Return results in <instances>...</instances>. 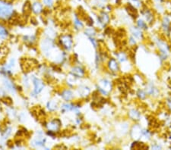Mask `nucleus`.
Returning a JSON list of instances; mask_svg holds the SVG:
<instances>
[{
	"mask_svg": "<svg viewBox=\"0 0 171 150\" xmlns=\"http://www.w3.org/2000/svg\"><path fill=\"white\" fill-rule=\"evenodd\" d=\"M13 13V7L4 1H0V18L7 19Z\"/></svg>",
	"mask_w": 171,
	"mask_h": 150,
	"instance_id": "f257e3e1",
	"label": "nucleus"
},
{
	"mask_svg": "<svg viewBox=\"0 0 171 150\" xmlns=\"http://www.w3.org/2000/svg\"><path fill=\"white\" fill-rule=\"evenodd\" d=\"M34 93L36 94L40 93L43 90V89H44V83L39 79H34Z\"/></svg>",
	"mask_w": 171,
	"mask_h": 150,
	"instance_id": "f03ea898",
	"label": "nucleus"
},
{
	"mask_svg": "<svg viewBox=\"0 0 171 150\" xmlns=\"http://www.w3.org/2000/svg\"><path fill=\"white\" fill-rule=\"evenodd\" d=\"M142 133L141 129L138 125H135L133 127L132 130V137L135 139H138L141 137V135Z\"/></svg>",
	"mask_w": 171,
	"mask_h": 150,
	"instance_id": "7ed1b4c3",
	"label": "nucleus"
},
{
	"mask_svg": "<svg viewBox=\"0 0 171 150\" xmlns=\"http://www.w3.org/2000/svg\"><path fill=\"white\" fill-rule=\"evenodd\" d=\"M61 42L62 45H63L66 49H71L72 46V39H70V37H68V36H64L61 38Z\"/></svg>",
	"mask_w": 171,
	"mask_h": 150,
	"instance_id": "20e7f679",
	"label": "nucleus"
},
{
	"mask_svg": "<svg viewBox=\"0 0 171 150\" xmlns=\"http://www.w3.org/2000/svg\"><path fill=\"white\" fill-rule=\"evenodd\" d=\"M59 125H60V123H59V121H58V120H56V121L50 122V123L47 124V128H48L49 131H58L59 128Z\"/></svg>",
	"mask_w": 171,
	"mask_h": 150,
	"instance_id": "39448f33",
	"label": "nucleus"
},
{
	"mask_svg": "<svg viewBox=\"0 0 171 150\" xmlns=\"http://www.w3.org/2000/svg\"><path fill=\"white\" fill-rule=\"evenodd\" d=\"M100 88L103 89L105 91H109L110 89H111V84L110 82L107 80H102L100 82Z\"/></svg>",
	"mask_w": 171,
	"mask_h": 150,
	"instance_id": "423d86ee",
	"label": "nucleus"
},
{
	"mask_svg": "<svg viewBox=\"0 0 171 150\" xmlns=\"http://www.w3.org/2000/svg\"><path fill=\"white\" fill-rule=\"evenodd\" d=\"M52 46H53L52 42L50 39H45L42 43V49L44 50V52H48L49 50H50V49L52 48Z\"/></svg>",
	"mask_w": 171,
	"mask_h": 150,
	"instance_id": "0eeeda50",
	"label": "nucleus"
},
{
	"mask_svg": "<svg viewBox=\"0 0 171 150\" xmlns=\"http://www.w3.org/2000/svg\"><path fill=\"white\" fill-rule=\"evenodd\" d=\"M72 74L74 76L78 77H82L84 75V71L81 69V67H74V68L72 70Z\"/></svg>",
	"mask_w": 171,
	"mask_h": 150,
	"instance_id": "6e6552de",
	"label": "nucleus"
},
{
	"mask_svg": "<svg viewBox=\"0 0 171 150\" xmlns=\"http://www.w3.org/2000/svg\"><path fill=\"white\" fill-rule=\"evenodd\" d=\"M32 9L33 11L35 14H39L42 11V5L39 2H34L32 5Z\"/></svg>",
	"mask_w": 171,
	"mask_h": 150,
	"instance_id": "1a4fd4ad",
	"label": "nucleus"
},
{
	"mask_svg": "<svg viewBox=\"0 0 171 150\" xmlns=\"http://www.w3.org/2000/svg\"><path fill=\"white\" fill-rule=\"evenodd\" d=\"M131 31H132V33L134 37H136L137 39H141L142 35H141V32L140 31V30H138V29L136 28V27H132Z\"/></svg>",
	"mask_w": 171,
	"mask_h": 150,
	"instance_id": "9d476101",
	"label": "nucleus"
},
{
	"mask_svg": "<svg viewBox=\"0 0 171 150\" xmlns=\"http://www.w3.org/2000/svg\"><path fill=\"white\" fill-rule=\"evenodd\" d=\"M109 67L110 69L113 71H116L118 70V64L116 62L114 59H111L110 61H109Z\"/></svg>",
	"mask_w": 171,
	"mask_h": 150,
	"instance_id": "9b49d317",
	"label": "nucleus"
},
{
	"mask_svg": "<svg viewBox=\"0 0 171 150\" xmlns=\"http://www.w3.org/2000/svg\"><path fill=\"white\" fill-rule=\"evenodd\" d=\"M5 82V86L6 87V89H8L9 92H11V93H15V88H14L13 84L10 82L8 80H5L4 81Z\"/></svg>",
	"mask_w": 171,
	"mask_h": 150,
	"instance_id": "f8f14e48",
	"label": "nucleus"
},
{
	"mask_svg": "<svg viewBox=\"0 0 171 150\" xmlns=\"http://www.w3.org/2000/svg\"><path fill=\"white\" fill-rule=\"evenodd\" d=\"M72 93L70 90H66V91H64L63 93H62V97L66 100H68V101L72 98Z\"/></svg>",
	"mask_w": 171,
	"mask_h": 150,
	"instance_id": "ddd939ff",
	"label": "nucleus"
},
{
	"mask_svg": "<svg viewBox=\"0 0 171 150\" xmlns=\"http://www.w3.org/2000/svg\"><path fill=\"white\" fill-rule=\"evenodd\" d=\"M57 102L56 101H50V102H49L48 105H47V107H48V109L50 110V111H54L56 109H57Z\"/></svg>",
	"mask_w": 171,
	"mask_h": 150,
	"instance_id": "4468645a",
	"label": "nucleus"
},
{
	"mask_svg": "<svg viewBox=\"0 0 171 150\" xmlns=\"http://www.w3.org/2000/svg\"><path fill=\"white\" fill-rule=\"evenodd\" d=\"M89 93H90L89 89L85 87H81V89H79V93H81V96H87Z\"/></svg>",
	"mask_w": 171,
	"mask_h": 150,
	"instance_id": "2eb2a0df",
	"label": "nucleus"
},
{
	"mask_svg": "<svg viewBox=\"0 0 171 150\" xmlns=\"http://www.w3.org/2000/svg\"><path fill=\"white\" fill-rule=\"evenodd\" d=\"M129 115L130 117L133 118V119H138V117H140V115L138 113V111H135V110H132V111L129 112Z\"/></svg>",
	"mask_w": 171,
	"mask_h": 150,
	"instance_id": "dca6fc26",
	"label": "nucleus"
},
{
	"mask_svg": "<svg viewBox=\"0 0 171 150\" xmlns=\"http://www.w3.org/2000/svg\"><path fill=\"white\" fill-rule=\"evenodd\" d=\"M130 4H132L135 8H139L141 5V3L139 0H128Z\"/></svg>",
	"mask_w": 171,
	"mask_h": 150,
	"instance_id": "f3484780",
	"label": "nucleus"
},
{
	"mask_svg": "<svg viewBox=\"0 0 171 150\" xmlns=\"http://www.w3.org/2000/svg\"><path fill=\"white\" fill-rule=\"evenodd\" d=\"M101 21L102 23H107L108 21H109V17H108V15H107V14L105 13H103L102 15H101Z\"/></svg>",
	"mask_w": 171,
	"mask_h": 150,
	"instance_id": "a211bd4d",
	"label": "nucleus"
},
{
	"mask_svg": "<svg viewBox=\"0 0 171 150\" xmlns=\"http://www.w3.org/2000/svg\"><path fill=\"white\" fill-rule=\"evenodd\" d=\"M7 35H8V33H7V31H5V29L4 27L0 26V37L5 38V37H7Z\"/></svg>",
	"mask_w": 171,
	"mask_h": 150,
	"instance_id": "6ab92c4d",
	"label": "nucleus"
},
{
	"mask_svg": "<svg viewBox=\"0 0 171 150\" xmlns=\"http://www.w3.org/2000/svg\"><path fill=\"white\" fill-rule=\"evenodd\" d=\"M147 92L148 93L153 95V94H154L155 93H157V89H156L154 87H152V86H148V87H147Z\"/></svg>",
	"mask_w": 171,
	"mask_h": 150,
	"instance_id": "aec40b11",
	"label": "nucleus"
},
{
	"mask_svg": "<svg viewBox=\"0 0 171 150\" xmlns=\"http://www.w3.org/2000/svg\"><path fill=\"white\" fill-rule=\"evenodd\" d=\"M138 25L140 28H145V27H146V25H145V22L143 21L141 19H139L138 21Z\"/></svg>",
	"mask_w": 171,
	"mask_h": 150,
	"instance_id": "412c9836",
	"label": "nucleus"
},
{
	"mask_svg": "<svg viewBox=\"0 0 171 150\" xmlns=\"http://www.w3.org/2000/svg\"><path fill=\"white\" fill-rule=\"evenodd\" d=\"M74 109V108H73V107L69 104H65V105H63V106H62V109L66 110V111H69V110H71V109Z\"/></svg>",
	"mask_w": 171,
	"mask_h": 150,
	"instance_id": "4be33fe9",
	"label": "nucleus"
},
{
	"mask_svg": "<svg viewBox=\"0 0 171 150\" xmlns=\"http://www.w3.org/2000/svg\"><path fill=\"white\" fill-rule=\"evenodd\" d=\"M43 2H44V4L49 7H51L53 5V0H43Z\"/></svg>",
	"mask_w": 171,
	"mask_h": 150,
	"instance_id": "5701e85b",
	"label": "nucleus"
},
{
	"mask_svg": "<svg viewBox=\"0 0 171 150\" xmlns=\"http://www.w3.org/2000/svg\"><path fill=\"white\" fill-rule=\"evenodd\" d=\"M169 22V19H168L167 17H165L164 21V29H166V30H167V28H168Z\"/></svg>",
	"mask_w": 171,
	"mask_h": 150,
	"instance_id": "b1692460",
	"label": "nucleus"
},
{
	"mask_svg": "<svg viewBox=\"0 0 171 150\" xmlns=\"http://www.w3.org/2000/svg\"><path fill=\"white\" fill-rule=\"evenodd\" d=\"M119 61H120L121 62H123V61H125V60H126V57H125V55L121 53V54L119 55Z\"/></svg>",
	"mask_w": 171,
	"mask_h": 150,
	"instance_id": "393cba45",
	"label": "nucleus"
},
{
	"mask_svg": "<svg viewBox=\"0 0 171 150\" xmlns=\"http://www.w3.org/2000/svg\"><path fill=\"white\" fill-rule=\"evenodd\" d=\"M85 33L88 35H90V36H94L95 32L94 30H92V29H88V30L85 31Z\"/></svg>",
	"mask_w": 171,
	"mask_h": 150,
	"instance_id": "a878e982",
	"label": "nucleus"
},
{
	"mask_svg": "<svg viewBox=\"0 0 171 150\" xmlns=\"http://www.w3.org/2000/svg\"><path fill=\"white\" fill-rule=\"evenodd\" d=\"M75 26H76L77 27H78V28H81V27H82V24H81V22L79 21L77 19V18H75Z\"/></svg>",
	"mask_w": 171,
	"mask_h": 150,
	"instance_id": "bb28decb",
	"label": "nucleus"
},
{
	"mask_svg": "<svg viewBox=\"0 0 171 150\" xmlns=\"http://www.w3.org/2000/svg\"><path fill=\"white\" fill-rule=\"evenodd\" d=\"M138 95H139V96L141 97V99H144L145 97V93L142 90H140V91L138 92Z\"/></svg>",
	"mask_w": 171,
	"mask_h": 150,
	"instance_id": "cd10ccee",
	"label": "nucleus"
},
{
	"mask_svg": "<svg viewBox=\"0 0 171 150\" xmlns=\"http://www.w3.org/2000/svg\"><path fill=\"white\" fill-rule=\"evenodd\" d=\"M130 42H131V43H132L135 44V41H134V39H133V38H131V39H130Z\"/></svg>",
	"mask_w": 171,
	"mask_h": 150,
	"instance_id": "c85d7f7f",
	"label": "nucleus"
},
{
	"mask_svg": "<svg viewBox=\"0 0 171 150\" xmlns=\"http://www.w3.org/2000/svg\"><path fill=\"white\" fill-rule=\"evenodd\" d=\"M168 106H169L170 109H171V99H170L169 101H168Z\"/></svg>",
	"mask_w": 171,
	"mask_h": 150,
	"instance_id": "c756f323",
	"label": "nucleus"
},
{
	"mask_svg": "<svg viewBox=\"0 0 171 150\" xmlns=\"http://www.w3.org/2000/svg\"><path fill=\"white\" fill-rule=\"evenodd\" d=\"M156 1H160V0H156Z\"/></svg>",
	"mask_w": 171,
	"mask_h": 150,
	"instance_id": "7c9ffc66",
	"label": "nucleus"
}]
</instances>
